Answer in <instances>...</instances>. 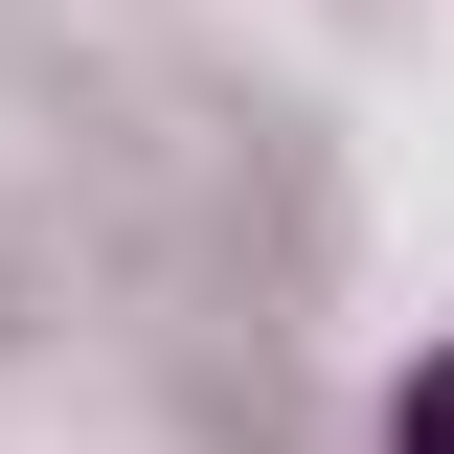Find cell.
Returning a JSON list of instances; mask_svg holds the SVG:
<instances>
[{
  "label": "cell",
  "mask_w": 454,
  "mask_h": 454,
  "mask_svg": "<svg viewBox=\"0 0 454 454\" xmlns=\"http://www.w3.org/2000/svg\"><path fill=\"white\" fill-rule=\"evenodd\" d=\"M387 454H454V340H432V364L387 387Z\"/></svg>",
  "instance_id": "obj_1"
}]
</instances>
